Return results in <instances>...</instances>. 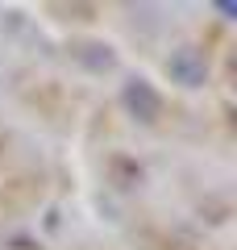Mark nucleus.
Instances as JSON below:
<instances>
[{"label":"nucleus","mask_w":237,"mask_h":250,"mask_svg":"<svg viewBox=\"0 0 237 250\" xmlns=\"http://www.w3.org/2000/svg\"><path fill=\"white\" fill-rule=\"evenodd\" d=\"M121 100H125V108H129V117H138L141 125H154L158 117H162V96H158L146 80H129L125 92H121Z\"/></svg>","instance_id":"f03ea898"},{"label":"nucleus","mask_w":237,"mask_h":250,"mask_svg":"<svg viewBox=\"0 0 237 250\" xmlns=\"http://www.w3.org/2000/svg\"><path fill=\"white\" fill-rule=\"evenodd\" d=\"M108 179H113L117 188H138L141 179H146V171H141V163H133V159H125V154H113L108 159Z\"/></svg>","instance_id":"7ed1b4c3"},{"label":"nucleus","mask_w":237,"mask_h":250,"mask_svg":"<svg viewBox=\"0 0 237 250\" xmlns=\"http://www.w3.org/2000/svg\"><path fill=\"white\" fill-rule=\"evenodd\" d=\"M167 75L175 83H183V88H200V83L208 80V59H204L200 46H179L167 59Z\"/></svg>","instance_id":"f257e3e1"},{"label":"nucleus","mask_w":237,"mask_h":250,"mask_svg":"<svg viewBox=\"0 0 237 250\" xmlns=\"http://www.w3.org/2000/svg\"><path fill=\"white\" fill-rule=\"evenodd\" d=\"M217 9H220V13H225V17H237V4H233V0H220Z\"/></svg>","instance_id":"39448f33"},{"label":"nucleus","mask_w":237,"mask_h":250,"mask_svg":"<svg viewBox=\"0 0 237 250\" xmlns=\"http://www.w3.org/2000/svg\"><path fill=\"white\" fill-rule=\"evenodd\" d=\"M75 54H79V62H88L92 71H113V50L108 46H100V42H83V46H75Z\"/></svg>","instance_id":"20e7f679"}]
</instances>
